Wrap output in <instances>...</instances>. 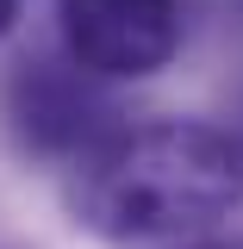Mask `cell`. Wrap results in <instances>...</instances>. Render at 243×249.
<instances>
[{
  "label": "cell",
  "mask_w": 243,
  "mask_h": 249,
  "mask_svg": "<svg viewBox=\"0 0 243 249\" xmlns=\"http://www.w3.org/2000/svg\"><path fill=\"white\" fill-rule=\"evenodd\" d=\"M243 199V150L193 119H150L106 131L69 175V212L93 237H181L206 231Z\"/></svg>",
  "instance_id": "obj_1"
},
{
  "label": "cell",
  "mask_w": 243,
  "mask_h": 249,
  "mask_svg": "<svg viewBox=\"0 0 243 249\" xmlns=\"http://www.w3.org/2000/svg\"><path fill=\"white\" fill-rule=\"evenodd\" d=\"M69 56L106 81H144L181 44V6L175 0H56Z\"/></svg>",
  "instance_id": "obj_2"
},
{
  "label": "cell",
  "mask_w": 243,
  "mask_h": 249,
  "mask_svg": "<svg viewBox=\"0 0 243 249\" xmlns=\"http://www.w3.org/2000/svg\"><path fill=\"white\" fill-rule=\"evenodd\" d=\"M6 112H13V131L44 156L88 150L106 137V100L88 88V69H62L44 56L19 62L13 88H6Z\"/></svg>",
  "instance_id": "obj_3"
},
{
  "label": "cell",
  "mask_w": 243,
  "mask_h": 249,
  "mask_svg": "<svg viewBox=\"0 0 243 249\" xmlns=\"http://www.w3.org/2000/svg\"><path fill=\"white\" fill-rule=\"evenodd\" d=\"M13 19H19V0H0V31H13Z\"/></svg>",
  "instance_id": "obj_4"
},
{
  "label": "cell",
  "mask_w": 243,
  "mask_h": 249,
  "mask_svg": "<svg viewBox=\"0 0 243 249\" xmlns=\"http://www.w3.org/2000/svg\"><path fill=\"white\" fill-rule=\"evenodd\" d=\"M193 249H243V237H218V243H193Z\"/></svg>",
  "instance_id": "obj_5"
}]
</instances>
